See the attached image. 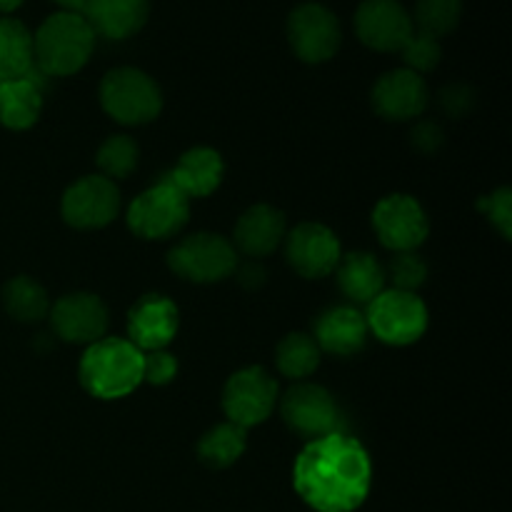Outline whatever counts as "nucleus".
I'll return each instance as SVG.
<instances>
[{
    "mask_svg": "<svg viewBox=\"0 0 512 512\" xmlns=\"http://www.w3.org/2000/svg\"><path fill=\"white\" fill-rule=\"evenodd\" d=\"M293 483L313 510L353 512L368 498L373 465L358 440L333 433L310 440L295 460Z\"/></svg>",
    "mask_w": 512,
    "mask_h": 512,
    "instance_id": "obj_1",
    "label": "nucleus"
},
{
    "mask_svg": "<svg viewBox=\"0 0 512 512\" xmlns=\"http://www.w3.org/2000/svg\"><path fill=\"white\" fill-rule=\"evenodd\" d=\"M95 48V33L83 13L48 15L33 35L35 68L43 75H73L88 63Z\"/></svg>",
    "mask_w": 512,
    "mask_h": 512,
    "instance_id": "obj_2",
    "label": "nucleus"
},
{
    "mask_svg": "<svg viewBox=\"0 0 512 512\" xmlns=\"http://www.w3.org/2000/svg\"><path fill=\"white\" fill-rule=\"evenodd\" d=\"M78 373L93 398H125L143 383V353L130 340L100 338L85 350Z\"/></svg>",
    "mask_w": 512,
    "mask_h": 512,
    "instance_id": "obj_3",
    "label": "nucleus"
},
{
    "mask_svg": "<svg viewBox=\"0 0 512 512\" xmlns=\"http://www.w3.org/2000/svg\"><path fill=\"white\" fill-rule=\"evenodd\" d=\"M100 103L123 125H145L163 108V93L148 73L138 68H115L100 83Z\"/></svg>",
    "mask_w": 512,
    "mask_h": 512,
    "instance_id": "obj_4",
    "label": "nucleus"
},
{
    "mask_svg": "<svg viewBox=\"0 0 512 512\" xmlns=\"http://www.w3.org/2000/svg\"><path fill=\"white\" fill-rule=\"evenodd\" d=\"M168 265L175 275L190 283H218L238 268L233 243L218 233H195L183 238L168 253Z\"/></svg>",
    "mask_w": 512,
    "mask_h": 512,
    "instance_id": "obj_5",
    "label": "nucleus"
},
{
    "mask_svg": "<svg viewBox=\"0 0 512 512\" xmlns=\"http://www.w3.org/2000/svg\"><path fill=\"white\" fill-rule=\"evenodd\" d=\"M368 330L388 345H410L428 330V308L408 290H383L365 315Z\"/></svg>",
    "mask_w": 512,
    "mask_h": 512,
    "instance_id": "obj_6",
    "label": "nucleus"
},
{
    "mask_svg": "<svg viewBox=\"0 0 512 512\" xmlns=\"http://www.w3.org/2000/svg\"><path fill=\"white\" fill-rule=\"evenodd\" d=\"M190 200L168 180L140 193L128 208V228L138 238L165 240L188 223Z\"/></svg>",
    "mask_w": 512,
    "mask_h": 512,
    "instance_id": "obj_7",
    "label": "nucleus"
},
{
    "mask_svg": "<svg viewBox=\"0 0 512 512\" xmlns=\"http://www.w3.org/2000/svg\"><path fill=\"white\" fill-rule=\"evenodd\" d=\"M288 38L295 55L305 63H325L340 48L338 15L323 3H300L288 15Z\"/></svg>",
    "mask_w": 512,
    "mask_h": 512,
    "instance_id": "obj_8",
    "label": "nucleus"
},
{
    "mask_svg": "<svg viewBox=\"0 0 512 512\" xmlns=\"http://www.w3.org/2000/svg\"><path fill=\"white\" fill-rule=\"evenodd\" d=\"M278 400V383L263 368H243L230 375L223 388V410L228 423L253 428L270 418Z\"/></svg>",
    "mask_w": 512,
    "mask_h": 512,
    "instance_id": "obj_9",
    "label": "nucleus"
},
{
    "mask_svg": "<svg viewBox=\"0 0 512 512\" xmlns=\"http://www.w3.org/2000/svg\"><path fill=\"white\" fill-rule=\"evenodd\" d=\"M60 210H63L65 223L73 228H105L118 218L120 190L113 180L103 178V175H85L65 190Z\"/></svg>",
    "mask_w": 512,
    "mask_h": 512,
    "instance_id": "obj_10",
    "label": "nucleus"
},
{
    "mask_svg": "<svg viewBox=\"0 0 512 512\" xmlns=\"http://www.w3.org/2000/svg\"><path fill=\"white\" fill-rule=\"evenodd\" d=\"M373 225L380 243L395 253H410L428 238V215L410 195H388L373 210Z\"/></svg>",
    "mask_w": 512,
    "mask_h": 512,
    "instance_id": "obj_11",
    "label": "nucleus"
},
{
    "mask_svg": "<svg viewBox=\"0 0 512 512\" xmlns=\"http://www.w3.org/2000/svg\"><path fill=\"white\" fill-rule=\"evenodd\" d=\"M283 420L310 440L325 438V435L340 433V413L335 405L333 395L315 383H298L285 393Z\"/></svg>",
    "mask_w": 512,
    "mask_h": 512,
    "instance_id": "obj_12",
    "label": "nucleus"
},
{
    "mask_svg": "<svg viewBox=\"0 0 512 512\" xmlns=\"http://www.w3.org/2000/svg\"><path fill=\"white\" fill-rule=\"evenodd\" d=\"M355 30L368 48L400 50L413 35V18L400 0H363L355 10Z\"/></svg>",
    "mask_w": 512,
    "mask_h": 512,
    "instance_id": "obj_13",
    "label": "nucleus"
},
{
    "mask_svg": "<svg viewBox=\"0 0 512 512\" xmlns=\"http://www.w3.org/2000/svg\"><path fill=\"white\" fill-rule=\"evenodd\" d=\"M48 315L55 335L65 343L93 345L105 338V330H108V308L98 295H63Z\"/></svg>",
    "mask_w": 512,
    "mask_h": 512,
    "instance_id": "obj_14",
    "label": "nucleus"
},
{
    "mask_svg": "<svg viewBox=\"0 0 512 512\" xmlns=\"http://www.w3.org/2000/svg\"><path fill=\"white\" fill-rule=\"evenodd\" d=\"M340 243L330 228L320 223H300L288 235V263L303 278L318 280L338 268Z\"/></svg>",
    "mask_w": 512,
    "mask_h": 512,
    "instance_id": "obj_15",
    "label": "nucleus"
},
{
    "mask_svg": "<svg viewBox=\"0 0 512 512\" xmlns=\"http://www.w3.org/2000/svg\"><path fill=\"white\" fill-rule=\"evenodd\" d=\"M428 85L408 68L390 70L373 85V108L385 120H410L428 108Z\"/></svg>",
    "mask_w": 512,
    "mask_h": 512,
    "instance_id": "obj_16",
    "label": "nucleus"
},
{
    "mask_svg": "<svg viewBox=\"0 0 512 512\" xmlns=\"http://www.w3.org/2000/svg\"><path fill=\"white\" fill-rule=\"evenodd\" d=\"M178 333V308L165 295H145L130 308L128 335L130 343L143 353L163 350Z\"/></svg>",
    "mask_w": 512,
    "mask_h": 512,
    "instance_id": "obj_17",
    "label": "nucleus"
},
{
    "mask_svg": "<svg viewBox=\"0 0 512 512\" xmlns=\"http://www.w3.org/2000/svg\"><path fill=\"white\" fill-rule=\"evenodd\" d=\"M368 333V323H365V315L360 310L338 305V308H330L320 315L313 338L325 353L348 358V355L360 353L365 348Z\"/></svg>",
    "mask_w": 512,
    "mask_h": 512,
    "instance_id": "obj_18",
    "label": "nucleus"
},
{
    "mask_svg": "<svg viewBox=\"0 0 512 512\" xmlns=\"http://www.w3.org/2000/svg\"><path fill=\"white\" fill-rule=\"evenodd\" d=\"M150 13V0H88L83 18L95 35L110 40H123L138 33Z\"/></svg>",
    "mask_w": 512,
    "mask_h": 512,
    "instance_id": "obj_19",
    "label": "nucleus"
},
{
    "mask_svg": "<svg viewBox=\"0 0 512 512\" xmlns=\"http://www.w3.org/2000/svg\"><path fill=\"white\" fill-rule=\"evenodd\" d=\"M285 238V215L273 205H253L235 225V245L250 260L273 253Z\"/></svg>",
    "mask_w": 512,
    "mask_h": 512,
    "instance_id": "obj_20",
    "label": "nucleus"
},
{
    "mask_svg": "<svg viewBox=\"0 0 512 512\" xmlns=\"http://www.w3.org/2000/svg\"><path fill=\"white\" fill-rule=\"evenodd\" d=\"M223 180V158L213 148H193L178 160L168 183L185 198H205Z\"/></svg>",
    "mask_w": 512,
    "mask_h": 512,
    "instance_id": "obj_21",
    "label": "nucleus"
},
{
    "mask_svg": "<svg viewBox=\"0 0 512 512\" xmlns=\"http://www.w3.org/2000/svg\"><path fill=\"white\" fill-rule=\"evenodd\" d=\"M43 75L35 68L33 35L18 18H0V85Z\"/></svg>",
    "mask_w": 512,
    "mask_h": 512,
    "instance_id": "obj_22",
    "label": "nucleus"
},
{
    "mask_svg": "<svg viewBox=\"0 0 512 512\" xmlns=\"http://www.w3.org/2000/svg\"><path fill=\"white\" fill-rule=\"evenodd\" d=\"M43 110V75L0 85V123L10 130H28Z\"/></svg>",
    "mask_w": 512,
    "mask_h": 512,
    "instance_id": "obj_23",
    "label": "nucleus"
},
{
    "mask_svg": "<svg viewBox=\"0 0 512 512\" xmlns=\"http://www.w3.org/2000/svg\"><path fill=\"white\" fill-rule=\"evenodd\" d=\"M338 285L353 303H373L385 290V270L370 253H350L340 258Z\"/></svg>",
    "mask_w": 512,
    "mask_h": 512,
    "instance_id": "obj_24",
    "label": "nucleus"
},
{
    "mask_svg": "<svg viewBox=\"0 0 512 512\" xmlns=\"http://www.w3.org/2000/svg\"><path fill=\"white\" fill-rule=\"evenodd\" d=\"M245 445H248L245 428H240V425L235 423L215 425L213 430H208V433L200 438L198 458L200 463H205L208 468L223 470L230 468V465L245 453Z\"/></svg>",
    "mask_w": 512,
    "mask_h": 512,
    "instance_id": "obj_25",
    "label": "nucleus"
},
{
    "mask_svg": "<svg viewBox=\"0 0 512 512\" xmlns=\"http://www.w3.org/2000/svg\"><path fill=\"white\" fill-rule=\"evenodd\" d=\"M3 303L10 318L20 320V323H38L50 313L48 293L28 275H18L5 285Z\"/></svg>",
    "mask_w": 512,
    "mask_h": 512,
    "instance_id": "obj_26",
    "label": "nucleus"
},
{
    "mask_svg": "<svg viewBox=\"0 0 512 512\" xmlns=\"http://www.w3.org/2000/svg\"><path fill=\"white\" fill-rule=\"evenodd\" d=\"M275 363L285 378L303 380L318 370L320 348L313 335L290 333L280 340L278 350H275Z\"/></svg>",
    "mask_w": 512,
    "mask_h": 512,
    "instance_id": "obj_27",
    "label": "nucleus"
},
{
    "mask_svg": "<svg viewBox=\"0 0 512 512\" xmlns=\"http://www.w3.org/2000/svg\"><path fill=\"white\" fill-rule=\"evenodd\" d=\"M138 143L128 135H110L98 150V168L103 178L123 180L138 168Z\"/></svg>",
    "mask_w": 512,
    "mask_h": 512,
    "instance_id": "obj_28",
    "label": "nucleus"
},
{
    "mask_svg": "<svg viewBox=\"0 0 512 512\" xmlns=\"http://www.w3.org/2000/svg\"><path fill=\"white\" fill-rule=\"evenodd\" d=\"M460 13H463V0H418L415 3V23L425 35L450 33L458 25Z\"/></svg>",
    "mask_w": 512,
    "mask_h": 512,
    "instance_id": "obj_29",
    "label": "nucleus"
},
{
    "mask_svg": "<svg viewBox=\"0 0 512 512\" xmlns=\"http://www.w3.org/2000/svg\"><path fill=\"white\" fill-rule=\"evenodd\" d=\"M400 50H403V60L408 65V70H413L418 75L425 73V70H433L440 63V53H443L438 38L420 33V30H413V35L405 40V45Z\"/></svg>",
    "mask_w": 512,
    "mask_h": 512,
    "instance_id": "obj_30",
    "label": "nucleus"
},
{
    "mask_svg": "<svg viewBox=\"0 0 512 512\" xmlns=\"http://www.w3.org/2000/svg\"><path fill=\"white\" fill-rule=\"evenodd\" d=\"M390 275H393L395 290H408V293H413L415 288H420L425 283L428 265H425V260L415 250L398 253L390 260Z\"/></svg>",
    "mask_w": 512,
    "mask_h": 512,
    "instance_id": "obj_31",
    "label": "nucleus"
},
{
    "mask_svg": "<svg viewBox=\"0 0 512 512\" xmlns=\"http://www.w3.org/2000/svg\"><path fill=\"white\" fill-rule=\"evenodd\" d=\"M478 208L488 213V218L498 225L503 238H510L512 233V193L510 188H500L495 193L485 195L478 200Z\"/></svg>",
    "mask_w": 512,
    "mask_h": 512,
    "instance_id": "obj_32",
    "label": "nucleus"
},
{
    "mask_svg": "<svg viewBox=\"0 0 512 512\" xmlns=\"http://www.w3.org/2000/svg\"><path fill=\"white\" fill-rule=\"evenodd\" d=\"M178 375V360L165 350L143 355V380L153 385H168Z\"/></svg>",
    "mask_w": 512,
    "mask_h": 512,
    "instance_id": "obj_33",
    "label": "nucleus"
},
{
    "mask_svg": "<svg viewBox=\"0 0 512 512\" xmlns=\"http://www.w3.org/2000/svg\"><path fill=\"white\" fill-rule=\"evenodd\" d=\"M410 140L420 153H435L443 145V130L435 123H418L410 133Z\"/></svg>",
    "mask_w": 512,
    "mask_h": 512,
    "instance_id": "obj_34",
    "label": "nucleus"
},
{
    "mask_svg": "<svg viewBox=\"0 0 512 512\" xmlns=\"http://www.w3.org/2000/svg\"><path fill=\"white\" fill-rule=\"evenodd\" d=\"M440 100H443V108L450 115H463L473 105V90L465 88V85H450V88L443 90Z\"/></svg>",
    "mask_w": 512,
    "mask_h": 512,
    "instance_id": "obj_35",
    "label": "nucleus"
},
{
    "mask_svg": "<svg viewBox=\"0 0 512 512\" xmlns=\"http://www.w3.org/2000/svg\"><path fill=\"white\" fill-rule=\"evenodd\" d=\"M238 280H240V285H245V288H258V285L265 280V270L260 268L255 260H248V263L238 270Z\"/></svg>",
    "mask_w": 512,
    "mask_h": 512,
    "instance_id": "obj_36",
    "label": "nucleus"
},
{
    "mask_svg": "<svg viewBox=\"0 0 512 512\" xmlns=\"http://www.w3.org/2000/svg\"><path fill=\"white\" fill-rule=\"evenodd\" d=\"M55 3H58L63 10H68V13H83L88 0H55Z\"/></svg>",
    "mask_w": 512,
    "mask_h": 512,
    "instance_id": "obj_37",
    "label": "nucleus"
},
{
    "mask_svg": "<svg viewBox=\"0 0 512 512\" xmlns=\"http://www.w3.org/2000/svg\"><path fill=\"white\" fill-rule=\"evenodd\" d=\"M20 3H23V0H0V13H10V10L18 8Z\"/></svg>",
    "mask_w": 512,
    "mask_h": 512,
    "instance_id": "obj_38",
    "label": "nucleus"
}]
</instances>
